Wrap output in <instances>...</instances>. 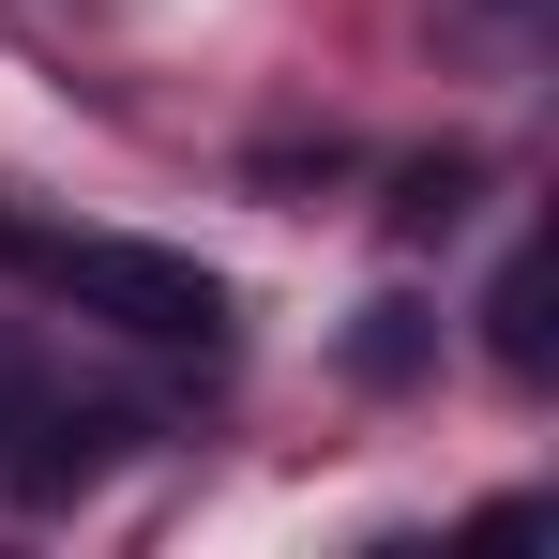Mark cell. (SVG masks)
Returning a JSON list of instances; mask_svg holds the SVG:
<instances>
[{"label": "cell", "instance_id": "1", "mask_svg": "<svg viewBox=\"0 0 559 559\" xmlns=\"http://www.w3.org/2000/svg\"><path fill=\"white\" fill-rule=\"evenodd\" d=\"M15 258L61 287L76 318H106V333H152V348H212V333H227V287L197 273V258H167V242H121V227H31Z\"/></svg>", "mask_w": 559, "mask_h": 559}]
</instances>
